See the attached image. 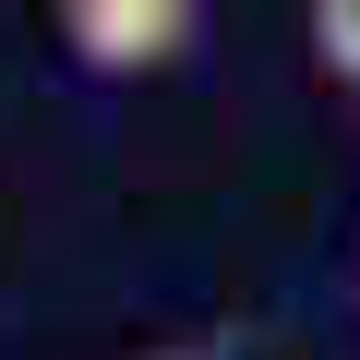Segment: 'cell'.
<instances>
[{
    "label": "cell",
    "instance_id": "obj_1",
    "mask_svg": "<svg viewBox=\"0 0 360 360\" xmlns=\"http://www.w3.org/2000/svg\"><path fill=\"white\" fill-rule=\"evenodd\" d=\"M205 0H60V37L96 84H132V72H168L180 49H193Z\"/></svg>",
    "mask_w": 360,
    "mask_h": 360
},
{
    "label": "cell",
    "instance_id": "obj_2",
    "mask_svg": "<svg viewBox=\"0 0 360 360\" xmlns=\"http://www.w3.org/2000/svg\"><path fill=\"white\" fill-rule=\"evenodd\" d=\"M312 60L336 84H360V0H312Z\"/></svg>",
    "mask_w": 360,
    "mask_h": 360
},
{
    "label": "cell",
    "instance_id": "obj_3",
    "mask_svg": "<svg viewBox=\"0 0 360 360\" xmlns=\"http://www.w3.org/2000/svg\"><path fill=\"white\" fill-rule=\"evenodd\" d=\"M144 360H217V348H144Z\"/></svg>",
    "mask_w": 360,
    "mask_h": 360
}]
</instances>
